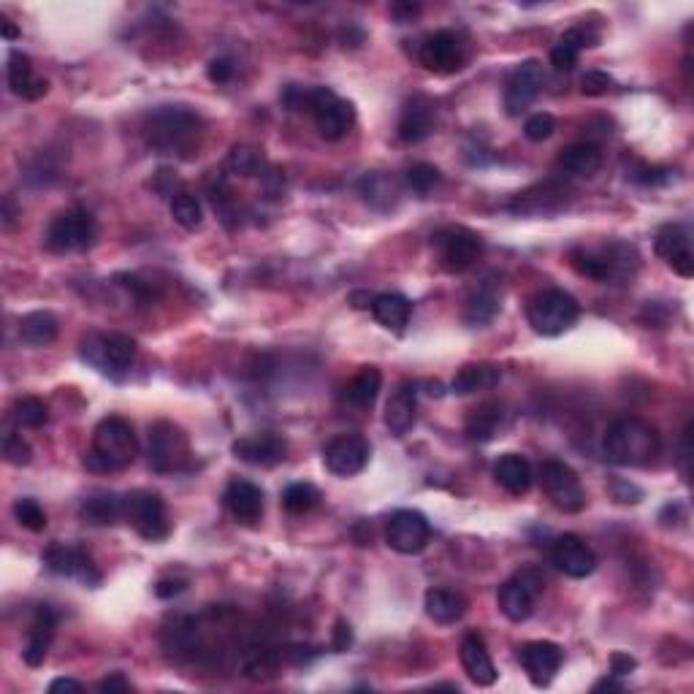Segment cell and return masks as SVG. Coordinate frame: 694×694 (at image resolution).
Segmentation results:
<instances>
[{"label": "cell", "instance_id": "cell-1", "mask_svg": "<svg viewBox=\"0 0 694 694\" xmlns=\"http://www.w3.org/2000/svg\"><path fill=\"white\" fill-rule=\"evenodd\" d=\"M204 120L188 106H158L144 117V139L160 155H182L198 150Z\"/></svg>", "mask_w": 694, "mask_h": 694}, {"label": "cell", "instance_id": "cell-2", "mask_svg": "<svg viewBox=\"0 0 694 694\" xmlns=\"http://www.w3.org/2000/svg\"><path fill=\"white\" fill-rule=\"evenodd\" d=\"M139 456V440L133 432L131 421L120 415H109L95 426L90 451L85 453V467L90 472H120L131 467Z\"/></svg>", "mask_w": 694, "mask_h": 694}, {"label": "cell", "instance_id": "cell-3", "mask_svg": "<svg viewBox=\"0 0 694 694\" xmlns=\"http://www.w3.org/2000/svg\"><path fill=\"white\" fill-rule=\"evenodd\" d=\"M602 448L619 467H646L659 456V434L643 418H619L608 426Z\"/></svg>", "mask_w": 694, "mask_h": 694}, {"label": "cell", "instance_id": "cell-4", "mask_svg": "<svg viewBox=\"0 0 694 694\" xmlns=\"http://www.w3.org/2000/svg\"><path fill=\"white\" fill-rule=\"evenodd\" d=\"M573 269L583 277L597 282H624L632 280L640 266L638 250L627 242H608L600 250L575 247L570 253Z\"/></svg>", "mask_w": 694, "mask_h": 694}, {"label": "cell", "instance_id": "cell-5", "mask_svg": "<svg viewBox=\"0 0 694 694\" xmlns=\"http://www.w3.org/2000/svg\"><path fill=\"white\" fill-rule=\"evenodd\" d=\"M79 353L101 375L120 380L136 361L139 347H136V339H131L128 334H120V331H106L104 334L101 331V334H87L79 342Z\"/></svg>", "mask_w": 694, "mask_h": 694}, {"label": "cell", "instance_id": "cell-6", "mask_svg": "<svg viewBox=\"0 0 694 694\" xmlns=\"http://www.w3.org/2000/svg\"><path fill=\"white\" fill-rule=\"evenodd\" d=\"M578 315H581V304L562 288L540 291L529 301V310H526L529 326L543 337H559L567 329H573Z\"/></svg>", "mask_w": 694, "mask_h": 694}, {"label": "cell", "instance_id": "cell-7", "mask_svg": "<svg viewBox=\"0 0 694 694\" xmlns=\"http://www.w3.org/2000/svg\"><path fill=\"white\" fill-rule=\"evenodd\" d=\"M147 456H150L152 472L158 475H171L190 467V440L188 434L171 421H155L150 426V442H147Z\"/></svg>", "mask_w": 694, "mask_h": 694}, {"label": "cell", "instance_id": "cell-8", "mask_svg": "<svg viewBox=\"0 0 694 694\" xmlns=\"http://www.w3.org/2000/svg\"><path fill=\"white\" fill-rule=\"evenodd\" d=\"M98 239V223L93 212L85 207L63 209L60 215L52 217L47 228V247L52 253H74V250H87Z\"/></svg>", "mask_w": 694, "mask_h": 694}, {"label": "cell", "instance_id": "cell-9", "mask_svg": "<svg viewBox=\"0 0 694 694\" xmlns=\"http://www.w3.org/2000/svg\"><path fill=\"white\" fill-rule=\"evenodd\" d=\"M432 247L437 253V261L445 272L461 274L475 266L480 255H483V239L475 231L461 226L442 228L432 236Z\"/></svg>", "mask_w": 694, "mask_h": 694}, {"label": "cell", "instance_id": "cell-10", "mask_svg": "<svg viewBox=\"0 0 694 694\" xmlns=\"http://www.w3.org/2000/svg\"><path fill=\"white\" fill-rule=\"evenodd\" d=\"M540 478H543L545 494H548L556 510H562L567 516H575L586 507V491H583L578 472L570 464H564L559 459L543 461Z\"/></svg>", "mask_w": 694, "mask_h": 694}, {"label": "cell", "instance_id": "cell-11", "mask_svg": "<svg viewBox=\"0 0 694 694\" xmlns=\"http://www.w3.org/2000/svg\"><path fill=\"white\" fill-rule=\"evenodd\" d=\"M310 112L315 117L320 136L326 141L345 139L353 122H356V109L350 101L339 98L329 87H312L310 93Z\"/></svg>", "mask_w": 694, "mask_h": 694}, {"label": "cell", "instance_id": "cell-12", "mask_svg": "<svg viewBox=\"0 0 694 694\" xmlns=\"http://www.w3.org/2000/svg\"><path fill=\"white\" fill-rule=\"evenodd\" d=\"M125 521H131L136 526V532L150 543L166 540L171 532L166 502L155 491H133V494H128L125 497Z\"/></svg>", "mask_w": 694, "mask_h": 694}, {"label": "cell", "instance_id": "cell-13", "mask_svg": "<svg viewBox=\"0 0 694 694\" xmlns=\"http://www.w3.org/2000/svg\"><path fill=\"white\" fill-rule=\"evenodd\" d=\"M543 589V575L537 573V570H532V567H526V570L516 573V578H510V581L499 589V610L505 613V619L521 624V621H526L535 613V602L537 597L543 594Z\"/></svg>", "mask_w": 694, "mask_h": 694}, {"label": "cell", "instance_id": "cell-14", "mask_svg": "<svg viewBox=\"0 0 694 694\" xmlns=\"http://www.w3.org/2000/svg\"><path fill=\"white\" fill-rule=\"evenodd\" d=\"M418 57L434 74H456L467 66V44L453 30H437L432 36L423 38Z\"/></svg>", "mask_w": 694, "mask_h": 694}, {"label": "cell", "instance_id": "cell-15", "mask_svg": "<svg viewBox=\"0 0 694 694\" xmlns=\"http://www.w3.org/2000/svg\"><path fill=\"white\" fill-rule=\"evenodd\" d=\"M429 537H432V526L418 510H396L394 516L388 518L385 540L396 554H421L426 543H429Z\"/></svg>", "mask_w": 694, "mask_h": 694}, {"label": "cell", "instance_id": "cell-16", "mask_svg": "<svg viewBox=\"0 0 694 694\" xmlns=\"http://www.w3.org/2000/svg\"><path fill=\"white\" fill-rule=\"evenodd\" d=\"M44 564H47L49 573L63 575V578H76L85 586H98L101 583V573L95 567L93 556L87 554L85 548L79 545H49L44 551Z\"/></svg>", "mask_w": 694, "mask_h": 694}, {"label": "cell", "instance_id": "cell-17", "mask_svg": "<svg viewBox=\"0 0 694 694\" xmlns=\"http://www.w3.org/2000/svg\"><path fill=\"white\" fill-rule=\"evenodd\" d=\"M369 442L358 434H342L323 448V464L337 478H353L369 464Z\"/></svg>", "mask_w": 694, "mask_h": 694}, {"label": "cell", "instance_id": "cell-18", "mask_svg": "<svg viewBox=\"0 0 694 694\" xmlns=\"http://www.w3.org/2000/svg\"><path fill=\"white\" fill-rule=\"evenodd\" d=\"M543 79V66L537 60L521 63L505 82V112L510 117H521L537 101L543 90Z\"/></svg>", "mask_w": 694, "mask_h": 694}, {"label": "cell", "instance_id": "cell-19", "mask_svg": "<svg viewBox=\"0 0 694 694\" xmlns=\"http://www.w3.org/2000/svg\"><path fill=\"white\" fill-rule=\"evenodd\" d=\"M654 250L662 261L678 274V277H692L694 274V253H692V234L689 228L670 223V226L659 228L657 239H654Z\"/></svg>", "mask_w": 694, "mask_h": 694}, {"label": "cell", "instance_id": "cell-20", "mask_svg": "<svg viewBox=\"0 0 694 694\" xmlns=\"http://www.w3.org/2000/svg\"><path fill=\"white\" fill-rule=\"evenodd\" d=\"M518 662L524 667L529 681L543 689L556 678L559 667H562V648L551 643V640H532L518 648Z\"/></svg>", "mask_w": 694, "mask_h": 694}, {"label": "cell", "instance_id": "cell-21", "mask_svg": "<svg viewBox=\"0 0 694 694\" xmlns=\"http://www.w3.org/2000/svg\"><path fill=\"white\" fill-rule=\"evenodd\" d=\"M231 453L250 467H277L288 456V442L274 432L247 434L231 445Z\"/></svg>", "mask_w": 694, "mask_h": 694}, {"label": "cell", "instance_id": "cell-22", "mask_svg": "<svg viewBox=\"0 0 694 694\" xmlns=\"http://www.w3.org/2000/svg\"><path fill=\"white\" fill-rule=\"evenodd\" d=\"M551 562L567 578H589L597 570V556L578 535H562L554 540Z\"/></svg>", "mask_w": 694, "mask_h": 694}, {"label": "cell", "instance_id": "cell-23", "mask_svg": "<svg viewBox=\"0 0 694 694\" xmlns=\"http://www.w3.org/2000/svg\"><path fill=\"white\" fill-rule=\"evenodd\" d=\"M228 513L244 526H255L263 518V491L250 480H231L223 494Z\"/></svg>", "mask_w": 694, "mask_h": 694}, {"label": "cell", "instance_id": "cell-24", "mask_svg": "<svg viewBox=\"0 0 694 694\" xmlns=\"http://www.w3.org/2000/svg\"><path fill=\"white\" fill-rule=\"evenodd\" d=\"M434 131V106L423 98V95H413L407 104L402 106V114H399V125H396V133L404 144H418L429 133Z\"/></svg>", "mask_w": 694, "mask_h": 694}, {"label": "cell", "instance_id": "cell-25", "mask_svg": "<svg viewBox=\"0 0 694 694\" xmlns=\"http://www.w3.org/2000/svg\"><path fill=\"white\" fill-rule=\"evenodd\" d=\"M55 627H57V619H55V613H52V608L41 605V608L36 610L33 621H30L28 646H25V651H22L25 665L30 667L44 665L49 648H52V640H55Z\"/></svg>", "mask_w": 694, "mask_h": 694}, {"label": "cell", "instance_id": "cell-26", "mask_svg": "<svg viewBox=\"0 0 694 694\" xmlns=\"http://www.w3.org/2000/svg\"><path fill=\"white\" fill-rule=\"evenodd\" d=\"M459 657L461 665H464V673H467L472 684L491 686L497 681V667H494V662L488 657L486 643H483L480 635L472 632V635H467V638L461 640Z\"/></svg>", "mask_w": 694, "mask_h": 694}, {"label": "cell", "instance_id": "cell-27", "mask_svg": "<svg viewBox=\"0 0 694 694\" xmlns=\"http://www.w3.org/2000/svg\"><path fill=\"white\" fill-rule=\"evenodd\" d=\"M602 166V152L591 141H578L559 152L556 171L564 177H594Z\"/></svg>", "mask_w": 694, "mask_h": 694}, {"label": "cell", "instance_id": "cell-28", "mask_svg": "<svg viewBox=\"0 0 694 694\" xmlns=\"http://www.w3.org/2000/svg\"><path fill=\"white\" fill-rule=\"evenodd\" d=\"M415 415H418V388L415 383H402L385 404V426L402 437L413 429Z\"/></svg>", "mask_w": 694, "mask_h": 694}, {"label": "cell", "instance_id": "cell-29", "mask_svg": "<svg viewBox=\"0 0 694 694\" xmlns=\"http://www.w3.org/2000/svg\"><path fill=\"white\" fill-rule=\"evenodd\" d=\"M494 478H497V483L505 488L507 494L521 497V494H526V491L532 488V483H535V469H532V464H529L524 456L505 453V456H499V461L494 464Z\"/></svg>", "mask_w": 694, "mask_h": 694}, {"label": "cell", "instance_id": "cell-30", "mask_svg": "<svg viewBox=\"0 0 694 694\" xmlns=\"http://www.w3.org/2000/svg\"><path fill=\"white\" fill-rule=\"evenodd\" d=\"M9 87L11 93L19 95V98H25V101H38L41 95H47L49 85L47 79H38L36 74H33V63H30L28 55H22V52H11L9 55Z\"/></svg>", "mask_w": 694, "mask_h": 694}, {"label": "cell", "instance_id": "cell-31", "mask_svg": "<svg viewBox=\"0 0 694 694\" xmlns=\"http://www.w3.org/2000/svg\"><path fill=\"white\" fill-rule=\"evenodd\" d=\"M79 513H82L87 524L112 526L120 518H125V497L114 494V491H95L82 502Z\"/></svg>", "mask_w": 694, "mask_h": 694}, {"label": "cell", "instance_id": "cell-32", "mask_svg": "<svg viewBox=\"0 0 694 694\" xmlns=\"http://www.w3.org/2000/svg\"><path fill=\"white\" fill-rule=\"evenodd\" d=\"M372 315L380 326L391 331H402L407 323H410V315H413V304L402 293H383V296H375L372 299Z\"/></svg>", "mask_w": 694, "mask_h": 694}, {"label": "cell", "instance_id": "cell-33", "mask_svg": "<svg viewBox=\"0 0 694 694\" xmlns=\"http://www.w3.org/2000/svg\"><path fill=\"white\" fill-rule=\"evenodd\" d=\"M423 608H426V616L437 621V624H456L464 616L467 602H464L459 591L429 589L426 600H423Z\"/></svg>", "mask_w": 694, "mask_h": 694}, {"label": "cell", "instance_id": "cell-34", "mask_svg": "<svg viewBox=\"0 0 694 694\" xmlns=\"http://www.w3.org/2000/svg\"><path fill=\"white\" fill-rule=\"evenodd\" d=\"M60 323L49 310L30 312L19 320V339L30 347H47L57 339Z\"/></svg>", "mask_w": 694, "mask_h": 694}, {"label": "cell", "instance_id": "cell-35", "mask_svg": "<svg viewBox=\"0 0 694 694\" xmlns=\"http://www.w3.org/2000/svg\"><path fill=\"white\" fill-rule=\"evenodd\" d=\"M499 383V369L491 364H467L461 366L456 377H453V391L459 396L475 394V391H486Z\"/></svg>", "mask_w": 694, "mask_h": 694}, {"label": "cell", "instance_id": "cell-36", "mask_svg": "<svg viewBox=\"0 0 694 694\" xmlns=\"http://www.w3.org/2000/svg\"><path fill=\"white\" fill-rule=\"evenodd\" d=\"M502 426V407L494 402H486L475 407L467 418V437L472 442H488Z\"/></svg>", "mask_w": 694, "mask_h": 694}, {"label": "cell", "instance_id": "cell-37", "mask_svg": "<svg viewBox=\"0 0 694 694\" xmlns=\"http://www.w3.org/2000/svg\"><path fill=\"white\" fill-rule=\"evenodd\" d=\"M358 193L364 196L366 204H372L377 209H394L396 198H399V185L394 179L385 174H366L358 182Z\"/></svg>", "mask_w": 694, "mask_h": 694}, {"label": "cell", "instance_id": "cell-38", "mask_svg": "<svg viewBox=\"0 0 694 694\" xmlns=\"http://www.w3.org/2000/svg\"><path fill=\"white\" fill-rule=\"evenodd\" d=\"M380 385H383V375L377 366H364L345 388V399L356 407H372L380 394Z\"/></svg>", "mask_w": 694, "mask_h": 694}, {"label": "cell", "instance_id": "cell-39", "mask_svg": "<svg viewBox=\"0 0 694 694\" xmlns=\"http://www.w3.org/2000/svg\"><path fill=\"white\" fill-rule=\"evenodd\" d=\"M499 312V293L491 288H478L469 293L467 304H464V323L469 326H483L497 318Z\"/></svg>", "mask_w": 694, "mask_h": 694}, {"label": "cell", "instance_id": "cell-40", "mask_svg": "<svg viewBox=\"0 0 694 694\" xmlns=\"http://www.w3.org/2000/svg\"><path fill=\"white\" fill-rule=\"evenodd\" d=\"M226 169L236 177H261L263 169H266V160H263V152L258 147H250V144H236L231 147L226 158Z\"/></svg>", "mask_w": 694, "mask_h": 694}, {"label": "cell", "instance_id": "cell-41", "mask_svg": "<svg viewBox=\"0 0 694 694\" xmlns=\"http://www.w3.org/2000/svg\"><path fill=\"white\" fill-rule=\"evenodd\" d=\"M11 421L19 429H41L49 421V407L44 399L38 396H19L11 404Z\"/></svg>", "mask_w": 694, "mask_h": 694}, {"label": "cell", "instance_id": "cell-42", "mask_svg": "<svg viewBox=\"0 0 694 694\" xmlns=\"http://www.w3.org/2000/svg\"><path fill=\"white\" fill-rule=\"evenodd\" d=\"M320 502V491L312 483H291L282 494V505L293 516H304Z\"/></svg>", "mask_w": 694, "mask_h": 694}, {"label": "cell", "instance_id": "cell-43", "mask_svg": "<svg viewBox=\"0 0 694 694\" xmlns=\"http://www.w3.org/2000/svg\"><path fill=\"white\" fill-rule=\"evenodd\" d=\"M171 217H174V223L185 228V231H196V228L201 226V220H204V209H201L196 196L177 193V196L171 198Z\"/></svg>", "mask_w": 694, "mask_h": 694}, {"label": "cell", "instance_id": "cell-44", "mask_svg": "<svg viewBox=\"0 0 694 694\" xmlns=\"http://www.w3.org/2000/svg\"><path fill=\"white\" fill-rule=\"evenodd\" d=\"M440 169L432 163H413L407 174H404V185L418 193V196H429L437 185H440Z\"/></svg>", "mask_w": 694, "mask_h": 694}, {"label": "cell", "instance_id": "cell-45", "mask_svg": "<svg viewBox=\"0 0 694 694\" xmlns=\"http://www.w3.org/2000/svg\"><path fill=\"white\" fill-rule=\"evenodd\" d=\"M14 516L30 532H44L47 529V513H44V507L38 505L36 499H17L14 502Z\"/></svg>", "mask_w": 694, "mask_h": 694}, {"label": "cell", "instance_id": "cell-46", "mask_svg": "<svg viewBox=\"0 0 694 694\" xmlns=\"http://www.w3.org/2000/svg\"><path fill=\"white\" fill-rule=\"evenodd\" d=\"M3 459L9 461L11 467H28L30 461H33V451H30L28 442L22 440V434H3Z\"/></svg>", "mask_w": 694, "mask_h": 694}, {"label": "cell", "instance_id": "cell-47", "mask_svg": "<svg viewBox=\"0 0 694 694\" xmlns=\"http://www.w3.org/2000/svg\"><path fill=\"white\" fill-rule=\"evenodd\" d=\"M554 131H556V120L548 112L532 114V117H529V120H526V125H524V136L529 141L551 139V136H554Z\"/></svg>", "mask_w": 694, "mask_h": 694}, {"label": "cell", "instance_id": "cell-48", "mask_svg": "<svg viewBox=\"0 0 694 694\" xmlns=\"http://www.w3.org/2000/svg\"><path fill=\"white\" fill-rule=\"evenodd\" d=\"M613 76H608L605 71H586L581 79V93L589 95V98H600V95H608L613 90Z\"/></svg>", "mask_w": 694, "mask_h": 694}, {"label": "cell", "instance_id": "cell-49", "mask_svg": "<svg viewBox=\"0 0 694 694\" xmlns=\"http://www.w3.org/2000/svg\"><path fill=\"white\" fill-rule=\"evenodd\" d=\"M559 44L575 49V52L581 55V49L597 47V36L586 28H570V30H564L562 38H559Z\"/></svg>", "mask_w": 694, "mask_h": 694}, {"label": "cell", "instance_id": "cell-50", "mask_svg": "<svg viewBox=\"0 0 694 694\" xmlns=\"http://www.w3.org/2000/svg\"><path fill=\"white\" fill-rule=\"evenodd\" d=\"M310 93L312 90H304L299 85H288L282 90L280 101L288 112H301V109H310Z\"/></svg>", "mask_w": 694, "mask_h": 694}, {"label": "cell", "instance_id": "cell-51", "mask_svg": "<svg viewBox=\"0 0 694 694\" xmlns=\"http://www.w3.org/2000/svg\"><path fill=\"white\" fill-rule=\"evenodd\" d=\"M551 66H554L556 71H573V68L578 66V52L564 47V44H556V47L551 49Z\"/></svg>", "mask_w": 694, "mask_h": 694}, {"label": "cell", "instance_id": "cell-52", "mask_svg": "<svg viewBox=\"0 0 694 694\" xmlns=\"http://www.w3.org/2000/svg\"><path fill=\"white\" fill-rule=\"evenodd\" d=\"M207 76H209V82H215V85H226L228 79L234 76L231 60H228V57H215V60L207 66Z\"/></svg>", "mask_w": 694, "mask_h": 694}, {"label": "cell", "instance_id": "cell-53", "mask_svg": "<svg viewBox=\"0 0 694 694\" xmlns=\"http://www.w3.org/2000/svg\"><path fill=\"white\" fill-rule=\"evenodd\" d=\"M350 643H353V629H350V624L345 619H339L334 624V632H331V648L334 651H347Z\"/></svg>", "mask_w": 694, "mask_h": 694}, {"label": "cell", "instance_id": "cell-54", "mask_svg": "<svg viewBox=\"0 0 694 694\" xmlns=\"http://www.w3.org/2000/svg\"><path fill=\"white\" fill-rule=\"evenodd\" d=\"M185 589H188V581H185V578H163V581H158V586H155V594H158L160 600H171V597H177V594H182Z\"/></svg>", "mask_w": 694, "mask_h": 694}, {"label": "cell", "instance_id": "cell-55", "mask_svg": "<svg viewBox=\"0 0 694 694\" xmlns=\"http://www.w3.org/2000/svg\"><path fill=\"white\" fill-rule=\"evenodd\" d=\"M638 667V659L629 657V654H621V651H616V654H610V673L619 678V676H627V673H632Z\"/></svg>", "mask_w": 694, "mask_h": 694}, {"label": "cell", "instance_id": "cell-56", "mask_svg": "<svg viewBox=\"0 0 694 694\" xmlns=\"http://www.w3.org/2000/svg\"><path fill=\"white\" fill-rule=\"evenodd\" d=\"M613 497L619 499V502H624V505H627V502L635 505V502H640V497H643V491H640L638 486L627 483V480H616V483H613Z\"/></svg>", "mask_w": 694, "mask_h": 694}, {"label": "cell", "instance_id": "cell-57", "mask_svg": "<svg viewBox=\"0 0 694 694\" xmlns=\"http://www.w3.org/2000/svg\"><path fill=\"white\" fill-rule=\"evenodd\" d=\"M673 174H676V171L670 169H643L640 174H635V179L643 182V185H667V182L673 179Z\"/></svg>", "mask_w": 694, "mask_h": 694}, {"label": "cell", "instance_id": "cell-58", "mask_svg": "<svg viewBox=\"0 0 694 694\" xmlns=\"http://www.w3.org/2000/svg\"><path fill=\"white\" fill-rule=\"evenodd\" d=\"M98 689H101V692H109V694L131 692V684H128V678L122 676V673H112V676H106L104 681L98 684Z\"/></svg>", "mask_w": 694, "mask_h": 694}, {"label": "cell", "instance_id": "cell-59", "mask_svg": "<svg viewBox=\"0 0 694 694\" xmlns=\"http://www.w3.org/2000/svg\"><path fill=\"white\" fill-rule=\"evenodd\" d=\"M391 14H394L399 25H404V22H413V19L421 14V6H418V3H394V6H391Z\"/></svg>", "mask_w": 694, "mask_h": 694}, {"label": "cell", "instance_id": "cell-60", "mask_svg": "<svg viewBox=\"0 0 694 694\" xmlns=\"http://www.w3.org/2000/svg\"><path fill=\"white\" fill-rule=\"evenodd\" d=\"M85 686L79 684V681H74V678H57V681H52L49 684V692L57 694V692H82Z\"/></svg>", "mask_w": 694, "mask_h": 694}, {"label": "cell", "instance_id": "cell-61", "mask_svg": "<svg viewBox=\"0 0 694 694\" xmlns=\"http://www.w3.org/2000/svg\"><path fill=\"white\" fill-rule=\"evenodd\" d=\"M594 692H624V684L621 681H616V676L610 673V676H605L602 681H597V684L591 686Z\"/></svg>", "mask_w": 694, "mask_h": 694}, {"label": "cell", "instance_id": "cell-62", "mask_svg": "<svg viewBox=\"0 0 694 694\" xmlns=\"http://www.w3.org/2000/svg\"><path fill=\"white\" fill-rule=\"evenodd\" d=\"M3 36H6V38H17L19 36V30L14 28V25H11L9 19H3Z\"/></svg>", "mask_w": 694, "mask_h": 694}]
</instances>
